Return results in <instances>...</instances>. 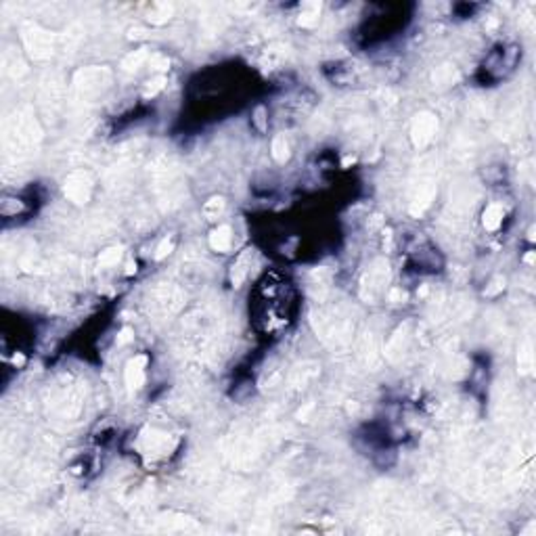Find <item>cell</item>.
<instances>
[{
	"instance_id": "1",
	"label": "cell",
	"mask_w": 536,
	"mask_h": 536,
	"mask_svg": "<svg viewBox=\"0 0 536 536\" xmlns=\"http://www.w3.org/2000/svg\"><path fill=\"white\" fill-rule=\"evenodd\" d=\"M438 120L432 113H421L417 115V120L413 124V142L417 147H425L436 134Z\"/></svg>"
},
{
	"instance_id": "2",
	"label": "cell",
	"mask_w": 536,
	"mask_h": 536,
	"mask_svg": "<svg viewBox=\"0 0 536 536\" xmlns=\"http://www.w3.org/2000/svg\"><path fill=\"white\" fill-rule=\"evenodd\" d=\"M147 363L149 359L145 354H138L134 356L132 361L126 365V386L130 390H138L142 384H145V369H147Z\"/></svg>"
},
{
	"instance_id": "3",
	"label": "cell",
	"mask_w": 536,
	"mask_h": 536,
	"mask_svg": "<svg viewBox=\"0 0 536 536\" xmlns=\"http://www.w3.org/2000/svg\"><path fill=\"white\" fill-rule=\"evenodd\" d=\"M65 195L69 199H74L76 204H84L90 195V183L86 174H74L65 183Z\"/></svg>"
},
{
	"instance_id": "4",
	"label": "cell",
	"mask_w": 536,
	"mask_h": 536,
	"mask_svg": "<svg viewBox=\"0 0 536 536\" xmlns=\"http://www.w3.org/2000/svg\"><path fill=\"white\" fill-rule=\"evenodd\" d=\"M231 241H233V235H231V226H218V229H214L212 235H210V245L212 249H216V252H229L231 249Z\"/></svg>"
},
{
	"instance_id": "5",
	"label": "cell",
	"mask_w": 536,
	"mask_h": 536,
	"mask_svg": "<svg viewBox=\"0 0 536 536\" xmlns=\"http://www.w3.org/2000/svg\"><path fill=\"white\" fill-rule=\"evenodd\" d=\"M249 264H252V249H245V252L239 258H237V262L233 264L231 277H233V283L235 285H241V281L245 279L247 270H249Z\"/></svg>"
},
{
	"instance_id": "6",
	"label": "cell",
	"mask_w": 536,
	"mask_h": 536,
	"mask_svg": "<svg viewBox=\"0 0 536 536\" xmlns=\"http://www.w3.org/2000/svg\"><path fill=\"white\" fill-rule=\"evenodd\" d=\"M503 216H505L503 206H498V204H490V206H488L486 212H484V226H486V231H496L498 226H501V222H503Z\"/></svg>"
},
{
	"instance_id": "7",
	"label": "cell",
	"mask_w": 536,
	"mask_h": 536,
	"mask_svg": "<svg viewBox=\"0 0 536 536\" xmlns=\"http://www.w3.org/2000/svg\"><path fill=\"white\" fill-rule=\"evenodd\" d=\"M272 157L281 163L289 159V145H287V140H285V136H277L272 140Z\"/></svg>"
},
{
	"instance_id": "8",
	"label": "cell",
	"mask_w": 536,
	"mask_h": 536,
	"mask_svg": "<svg viewBox=\"0 0 536 536\" xmlns=\"http://www.w3.org/2000/svg\"><path fill=\"white\" fill-rule=\"evenodd\" d=\"M147 59V53L145 51H136V53H132V55H128L124 61H122V67L126 69V71H134V69H138L140 67V63L145 61Z\"/></svg>"
},
{
	"instance_id": "9",
	"label": "cell",
	"mask_w": 536,
	"mask_h": 536,
	"mask_svg": "<svg viewBox=\"0 0 536 536\" xmlns=\"http://www.w3.org/2000/svg\"><path fill=\"white\" fill-rule=\"evenodd\" d=\"M120 258H122V249L120 247H111V249H107V252L101 254L99 264L101 266H113V264L120 262Z\"/></svg>"
},
{
	"instance_id": "10",
	"label": "cell",
	"mask_w": 536,
	"mask_h": 536,
	"mask_svg": "<svg viewBox=\"0 0 536 536\" xmlns=\"http://www.w3.org/2000/svg\"><path fill=\"white\" fill-rule=\"evenodd\" d=\"M222 208H224V201H222V197H214V199H210L208 204L204 206V214L208 218H216L218 214L222 212Z\"/></svg>"
},
{
	"instance_id": "11",
	"label": "cell",
	"mask_w": 536,
	"mask_h": 536,
	"mask_svg": "<svg viewBox=\"0 0 536 536\" xmlns=\"http://www.w3.org/2000/svg\"><path fill=\"white\" fill-rule=\"evenodd\" d=\"M517 363H519V369L523 373H530L532 371V363H534V354H532V350H530V346L528 348H523L521 352H519V356H517Z\"/></svg>"
},
{
	"instance_id": "12",
	"label": "cell",
	"mask_w": 536,
	"mask_h": 536,
	"mask_svg": "<svg viewBox=\"0 0 536 536\" xmlns=\"http://www.w3.org/2000/svg\"><path fill=\"white\" fill-rule=\"evenodd\" d=\"M318 9H320V5L314 7L312 11H306V13H302L300 19H297V23H300V26H304V28L316 26V21H318Z\"/></svg>"
},
{
	"instance_id": "13",
	"label": "cell",
	"mask_w": 536,
	"mask_h": 536,
	"mask_svg": "<svg viewBox=\"0 0 536 536\" xmlns=\"http://www.w3.org/2000/svg\"><path fill=\"white\" fill-rule=\"evenodd\" d=\"M172 247H174L172 239H168V237H165V239H163V241L157 245V249H155V258H157V260L165 258V256H168V254L172 252Z\"/></svg>"
},
{
	"instance_id": "14",
	"label": "cell",
	"mask_w": 536,
	"mask_h": 536,
	"mask_svg": "<svg viewBox=\"0 0 536 536\" xmlns=\"http://www.w3.org/2000/svg\"><path fill=\"white\" fill-rule=\"evenodd\" d=\"M161 88H163V78L159 76V78H155L153 82H149V86L145 90V97H153V94H155L157 90H161Z\"/></svg>"
},
{
	"instance_id": "15",
	"label": "cell",
	"mask_w": 536,
	"mask_h": 536,
	"mask_svg": "<svg viewBox=\"0 0 536 536\" xmlns=\"http://www.w3.org/2000/svg\"><path fill=\"white\" fill-rule=\"evenodd\" d=\"M130 339H132V329H128V327H124L122 331H120V335H117V346H124V343H128Z\"/></svg>"
},
{
	"instance_id": "16",
	"label": "cell",
	"mask_w": 536,
	"mask_h": 536,
	"mask_svg": "<svg viewBox=\"0 0 536 536\" xmlns=\"http://www.w3.org/2000/svg\"><path fill=\"white\" fill-rule=\"evenodd\" d=\"M490 285H492V287H488V289H486V295H494V293H498V291H501V289L505 287V281H503L501 277H498V279H494Z\"/></svg>"
},
{
	"instance_id": "17",
	"label": "cell",
	"mask_w": 536,
	"mask_h": 536,
	"mask_svg": "<svg viewBox=\"0 0 536 536\" xmlns=\"http://www.w3.org/2000/svg\"><path fill=\"white\" fill-rule=\"evenodd\" d=\"M390 300L392 302H402V300H407V293H404L402 289H392L390 291Z\"/></svg>"
},
{
	"instance_id": "18",
	"label": "cell",
	"mask_w": 536,
	"mask_h": 536,
	"mask_svg": "<svg viewBox=\"0 0 536 536\" xmlns=\"http://www.w3.org/2000/svg\"><path fill=\"white\" fill-rule=\"evenodd\" d=\"M262 113H264V109H262V107H258V109H256V124H258V128H264V122H262Z\"/></svg>"
},
{
	"instance_id": "19",
	"label": "cell",
	"mask_w": 536,
	"mask_h": 536,
	"mask_svg": "<svg viewBox=\"0 0 536 536\" xmlns=\"http://www.w3.org/2000/svg\"><path fill=\"white\" fill-rule=\"evenodd\" d=\"M132 272H136V264H134V262H128V268H126V275H132Z\"/></svg>"
},
{
	"instance_id": "20",
	"label": "cell",
	"mask_w": 536,
	"mask_h": 536,
	"mask_svg": "<svg viewBox=\"0 0 536 536\" xmlns=\"http://www.w3.org/2000/svg\"><path fill=\"white\" fill-rule=\"evenodd\" d=\"M13 363H15V365H23V363H26V359H23V356H21V354H15V359H13Z\"/></svg>"
},
{
	"instance_id": "21",
	"label": "cell",
	"mask_w": 536,
	"mask_h": 536,
	"mask_svg": "<svg viewBox=\"0 0 536 536\" xmlns=\"http://www.w3.org/2000/svg\"><path fill=\"white\" fill-rule=\"evenodd\" d=\"M526 262H528V264H534V254H528L526 256Z\"/></svg>"
}]
</instances>
